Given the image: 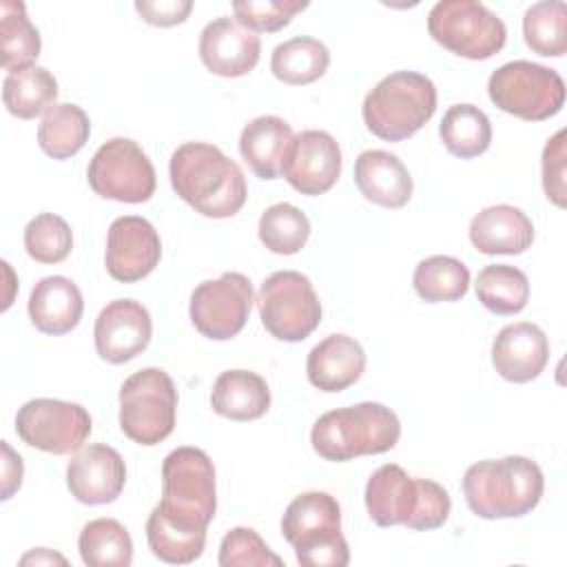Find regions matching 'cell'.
<instances>
[{"label": "cell", "mask_w": 567, "mask_h": 567, "mask_svg": "<svg viewBox=\"0 0 567 567\" xmlns=\"http://www.w3.org/2000/svg\"><path fill=\"white\" fill-rule=\"evenodd\" d=\"M168 175L177 197L204 217H233L248 197L244 171L215 144H182L171 155Z\"/></svg>", "instance_id": "cell-1"}, {"label": "cell", "mask_w": 567, "mask_h": 567, "mask_svg": "<svg viewBox=\"0 0 567 567\" xmlns=\"http://www.w3.org/2000/svg\"><path fill=\"white\" fill-rule=\"evenodd\" d=\"M365 507L379 527L405 525L430 532L447 520L452 501L436 481L412 478L401 465L385 463L368 478Z\"/></svg>", "instance_id": "cell-2"}, {"label": "cell", "mask_w": 567, "mask_h": 567, "mask_svg": "<svg viewBox=\"0 0 567 567\" xmlns=\"http://www.w3.org/2000/svg\"><path fill=\"white\" fill-rule=\"evenodd\" d=\"M543 492V470L527 456L478 461L463 476L467 507L489 520L529 514L540 503Z\"/></svg>", "instance_id": "cell-3"}, {"label": "cell", "mask_w": 567, "mask_h": 567, "mask_svg": "<svg viewBox=\"0 0 567 567\" xmlns=\"http://www.w3.org/2000/svg\"><path fill=\"white\" fill-rule=\"evenodd\" d=\"M399 416L383 403L363 401L321 414L310 432L312 450L332 463L383 454L399 443Z\"/></svg>", "instance_id": "cell-4"}, {"label": "cell", "mask_w": 567, "mask_h": 567, "mask_svg": "<svg viewBox=\"0 0 567 567\" xmlns=\"http://www.w3.org/2000/svg\"><path fill=\"white\" fill-rule=\"evenodd\" d=\"M155 509L190 532H206L217 509L215 467L199 447H177L162 463V501Z\"/></svg>", "instance_id": "cell-5"}, {"label": "cell", "mask_w": 567, "mask_h": 567, "mask_svg": "<svg viewBox=\"0 0 567 567\" xmlns=\"http://www.w3.org/2000/svg\"><path fill=\"white\" fill-rule=\"evenodd\" d=\"M436 111L434 82L416 71L385 75L363 100L368 131L385 142L412 137Z\"/></svg>", "instance_id": "cell-6"}, {"label": "cell", "mask_w": 567, "mask_h": 567, "mask_svg": "<svg viewBox=\"0 0 567 567\" xmlns=\"http://www.w3.org/2000/svg\"><path fill=\"white\" fill-rule=\"evenodd\" d=\"M281 534L303 567H346L348 540L341 534V507L328 492H303L290 501Z\"/></svg>", "instance_id": "cell-7"}, {"label": "cell", "mask_w": 567, "mask_h": 567, "mask_svg": "<svg viewBox=\"0 0 567 567\" xmlns=\"http://www.w3.org/2000/svg\"><path fill=\"white\" fill-rule=\"evenodd\" d=\"M177 390L159 368H142L120 388V427L140 445H157L175 430Z\"/></svg>", "instance_id": "cell-8"}, {"label": "cell", "mask_w": 567, "mask_h": 567, "mask_svg": "<svg viewBox=\"0 0 567 567\" xmlns=\"http://www.w3.org/2000/svg\"><path fill=\"white\" fill-rule=\"evenodd\" d=\"M427 31L443 49L467 58L487 60L505 47V22L476 0H441L427 13Z\"/></svg>", "instance_id": "cell-9"}, {"label": "cell", "mask_w": 567, "mask_h": 567, "mask_svg": "<svg viewBox=\"0 0 567 567\" xmlns=\"http://www.w3.org/2000/svg\"><path fill=\"white\" fill-rule=\"evenodd\" d=\"M487 93L501 111L527 122H543L565 104L563 78L554 69L529 60L498 66L487 80Z\"/></svg>", "instance_id": "cell-10"}, {"label": "cell", "mask_w": 567, "mask_h": 567, "mask_svg": "<svg viewBox=\"0 0 567 567\" xmlns=\"http://www.w3.org/2000/svg\"><path fill=\"white\" fill-rule=\"evenodd\" d=\"M264 328L279 341H303L321 321V301L310 279L297 270L268 275L257 295Z\"/></svg>", "instance_id": "cell-11"}, {"label": "cell", "mask_w": 567, "mask_h": 567, "mask_svg": "<svg viewBox=\"0 0 567 567\" xmlns=\"http://www.w3.org/2000/svg\"><path fill=\"white\" fill-rule=\"evenodd\" d=\"M86 179L95 195L124 204L148 202L155 193L153 162L128 137L104 142L89 162Z\"/></svg>", "instance_id": "cell-12"}, {"label": "cell", "mask_w": 567, "mask_h": 567, "mask_svg": "<svg viewBox=\"0 0 567 567\" xmlns=\"http://www.w3.org/2000/svg\"><path fill=\"white\" fill-rule=\"evenodd\" d=\"M255 301L246 275L228 270L217 279L202 281L190 295V321L206 339L226 341L241 332Z\"/></svg>", "instance_id": "cell-13"}, {"label": "cell", "mask_w": 567, "mask_h": 567, "mask_svg": "<svg viewBox=\"0 0 567 567\" xmlns=\"http://www.w3.org/2000/svg\"><path fill=\"white\" fill-rule=\"evenodd\" d=\"M18 436L49 454L78 452L91 434V416L80 403L31 399L16 414Z\"/></svg>", "instance_id": "cell-14"}, {"label": "cell", "mask_w": 567, "mask_h": 567, "mask_svg": "<svg viewBox=\"0 0 567 567\" xmlns=\"http://www.w3.org/2000/svg\"><path fill=\"white\" fill-rule=\"evenodd\" d=\"M162 257V241L153 224L137 215L117 217L109 226L104 264L106 272L122 284L148 277Z\"/></svg>", "instance_id": "cell-15"}, {"label": "cell", "mask_w": 567, "mask_h": 567, "mask_svg": "<svg viewBox=\"0 0 567 567\" xmlns=\"http://www.w3.org/2000/svg\"><path fill=\"white\" fill-rule=\"evenodd\" d=\"M341 175V148L326 131H301L295 135L286 164V182L301 195L328 193Z\"/></svg>", "instance_id": "cell-16"}, {"label": "cell", "mask_w": 567, "mask_h": 567, "mask_svg": "<svg viewBox=\"0 0 567 567\" xmlns=\"http://www.w3.org/2000/svg\"><path fill=\"white\" fill-rule=\"evenodd\" d=\"M151 315L135 299H115L106 303L93 328L97 354L115 365L142 354L151 343Z\"/></svg>", "instance_id": "cell-17"}, {"label": "cell", "mask_w": 567, "mask_h": 567, "mask_svg": "<svg viewBox=\"0 0 567 567\" xmlns=\"http://www.w3.org/2000/svg\"><path fill=\"white\" fill-rule=\"evenodd\" d=\"M126 483V465L117 450L104 443L80 447L66 465V485L84 505L117 501Z\"/></svg>", "instance_id": "cell-18"}, {"label": "cell", "mask_w": 567, "mask_h": 567, "mask_svg": "<svg viewBox=\"0 0 567 567\" xmlns=\"http://www.w3.org/2000/svg\"><path fill=\"white\" fill-rule=\"evenodd\" d=\"M259 53V35L239 24L235 18H215L199 33V58L204 66L215 75H246L257 66Z\"/></svg>", "instance_id": "cell-19"}, {"label": "cell", "mask_w": 567, "mask_h": 567, "mask_svg": "<svg viewBox=\"0 0 567 567\" xmlns=\"http://www.w3.org/2000/svg\"><path fill=\"white\" fill-rule=\"evenodd\" d=\"M547 361L549 341L536 323H509L494 337L492 363L505 381L527 383L545 370Z\"/></svg>", "instance_id": "cell-20"}, {"label": "cell", "mask_w": 567, "mask_h": 567, "mask_svg": "<svg viewBox=\"0 0 567 567\" xmlns=\"http://www.w3.org/2000/svg\"><path fill=\"white\" fill-rule=\"evenodd\" d=\"M365 370L361 343L348 334H328L308 354V381L321 392H341L357 383Z\"/></svg>", "instance_id": "cell-21"}, {"label": "cell", "mask_w": 567, "mask_h": 567, "mask_svg": "<svg viewBox=\"0 0 567 567\" xmlns=\"http://www.w3.org/2000/svg\"><path fill=\"white\" fill-rule=\"evenodd\" d=\"M354 184L359 193L383 208H401L412 197V177L405 164L388 151H363L354 162Z\"/></svg>", "instance_id": "cell-22"}, {"label": "cell", "mask_w": 567, "mask_h": 567, "mask_svg": "<svg viewBox=\"0 0 567 567\" xmlns=\"http://www.w3.org/2000/svg\"><path fill=\"white\" fill-rule=\"evenodd\" d=\"M470 241L483 255H520L534 241V224L516 206H487L474 215Z\"/></svg>", "instance_id": "cell-23"}, {"label": "cell", "mask_w": 567, "mask_h": 567, "mask_svg": "<svg viewBox=\"0 0 567 567\" xmlns=\"http://www.w3.org/2000/svg\"><path fill=\"white\" fill-rule=\"evenodd\" d=\"M292 140L295 133L286 120L277 115H261L241 128L239 153L257 177L277 179L284 175Z\"/></svg>", "instance_id": "cell-24"}, {"label": "cell", "mask_w": 567, "mask_h": 567, "mask_svg": "<svg viewBox=\"0 0 567 567\" xmlns=\"http://www.w3.org/2000/svg\"><path fill=\"white\" fill-rule=\"evenodd\" d=\"M80 288L62 275L40 279L29 297V319L44 334H66L82 319Z\"/></svg>", "instance_id": "cell-25"}, {"label": "cell", "mask_w": 567, "mask_h": 567, "mask_svg": "<svg viewBox=\"0 0 567 567\" xmlns=\"http://www.w3.org/2000/svg\"><path fill=\"white\" fill-rule=\"evenodd\" d=\"M210 405L224 419L255 421L268 412L270 390L257 372L226 370L213 383Z\"/></svg>", "instance_id": "cell-26"}, {"label": "cell", "mask_w": 567, "mask_h": 567, "mask_svg": "<svg viewBox=\"0 0 567 567\" xmlns=\"http://www.w3.org/2000/svg\"><path fill=\"white\" fill-rule=\"evenodd\" d=\"M58 97V82L44 66H27L7 73L2 82V102L7 111L20 120H33L47 113Z\"/></svg>", "instance_id": "cell-27"}, {"label": "cell", "mask_w": 567, "mask_h": 567, "mask_svg": "<svg viewBox=\"0 0 567 567\" xmlns=\"http://www.w3.org/2000/svg\"><path fill=\"white\" fill-rule=\"evenodd\" d=\"M330 64V51L323 42L297 35L272 49L270 71L277 80L292 86H303L319 80Z\"/></svg>", "instance_id": "cell-28"}, {"label": "cell", "mask_w": 567, "mask_h": 567, "mask_svg": "<svg viewBox=\"0 0 567 567\" xmlns=\"http://www.w3.org/2000/svg\"><path fill=\"white\" fill-rule=\"evenodd\" d=\"M445 148L461 159L483 155L492 144L489 117L474 104H454L445 111L439 126Z\"/></svg>", "instance_id": "cell-29"}, {"label": "cell", "mask_w": 567, "mask_h": 567, "mask_svg": "<svg viewBox=\"0 0 567 567\" xmlns=\"http://www.w3.org/2000/svg\"><path fill=\"white\" fill-rule=\"evenodd\" d=\"M89 133V115L78 104H53L38 126V144L49 157L69 159L86 144Z\"/></svg>", "instance_id": "cell-30"}, {"label": "cell", "mask_w": 567, "mask_h": 567, "mask_svg": "<svg viewBox=\"0 0 567 567\" xmlns=\"http://www.w3.org/2000/svg\"><path fill=\"white\" fill-rule=\"evenodd\" d=\"M40 33L27 16L24 2L2 0L0 2V53L4 71H20L33 66L40 55Z\"/></svg>", "instance_id": "cell-31"}, {"label": "cell", "mask_w": 567, "mask_h": 567, "mask_svg": "<svg viewBox=\"0 0 567 567\" xmlns=\"http://www.w3.org/2000/svg\"><path fill=\"white\" fill-rule=\"evenodd\" d=\"M82 563L89 567H128L133 563V540L115 518L89 520L78 538Z\"/></svg>", "instance_id": "cell-32"}, {"label": "cell", "mask_w": 567, "mask_h": 567, "mask_svg": "<svg viewBox=\"0 0 567 567\" xmlns=\"http://www.w3.org/2000/svg\"><path fill=\"white\" fill-rule=\"evenodd\" d=\"M476 297L494 315H516L529 301V279L516 266L492 264L476 277Z\"/></svg>", "instance_id": "cell-33"}, {"label": "cell", "mask_w": 567, "mask_h": 567, "mask_svg": "<svg viewBox=\"0 0 567 567\" xmlns=\"http://www.w3.org/2000/svg\"><path fill=\"white\" fill-rule=\"evenodd\" d=\"M412 286L427 303L458 301L470 288V270L456 257L434 255L419 261L412 275Z\"/></svg>", "instance_id": "cell-34"}, {"label": "cell", "mask_w": 567, "mask_h": 567, "mask_svg": "<svg viewBox=\"0 0 567 567\" xmlns=\"http://www.w3.org/2000/svg\"><path fill=\"white\" fill-rule=\"evenodd\" d=\"M525 44L545 58H560L567 51V4L563 0H543L523 16Z\"/></svg>", "instance_id": "cell-35"}, {"label": "cell", "mask_w": 567, "mask_h": 567, "mask_svg": "<svg viewBox=\"0 0 567 567\" xmlns=\"http://www.w3.org/2000/svg\"><path fill=\"white\" fill-rule=\"evenodd\" d=\"M259 241L275 255L299 252L310 237V219L288 202L268 206L259 217Z\"/></svg>", "instance_id": "cell-36"}, {"label": "cell", "mask_w": 567, "mask_h": 567, "mask_svg": "<svg viewBox=\"0 0 567 567\" xmlns=\"http://www.w3.org/2000/svg\"><path fill=\"white\" fill-rule=\"evenodd\" d=\"M146 540L159 560L171 565H188L202 556L206 532H190L173 525L153 507L146 518Z\"/></svg>", "instance_id": "cell-37"}, {"label": "cell", "mask_w": 567, "mask_h": 567, "mask_svg": "<svg viewBox=\"0 0 567 567\" xmlns=\"http://www.w3.org/2000/svg\"><path fill=\"white\" fill-rule=\"evenodd\" d=\"M24 248L40 264H60L73 248L71 226L53 213H40L24 226Z\"/></svg>", "instance_id": "cell-38"}, {"label": "cell", "mask_w": 567, "mask_h": 567, "mask_svg": "<svg viewBox=\"0 0 567 567\" xmlns=\"http://www.w3.org/2000/svg\"><path fill=\"white\" fill-rule=\"evenodd\" d=\"M221 567H264L284 565V560L270 551L264 538L252 527H233L219 545Z\"/></svg>", "instance_id": "cell-39"}, {"label": "cell", "mask_w": 567, "mask_h": 567, "mask_svg": "<svg viewBox=\"0 0 567 567\" xmlns=\"http://www.w3.org/2000/svg\"><path fill=\"white\" fill-rule=\"evenodd\" d=\"M308 2L301 0H235L233 11L239 24L250 31H279L284 29L295 13L303 11Z\"/></svg>", "instance_id": "cell-40"}, {"label": "cell", "mask_w": 567, "mask_h": 567, "mask_svg": "<svg viewBox=\"0 0 567 567\" xmlns=\"http://www.w3.org/2000/svg\"><path fill=\"white\" fill-rule=\"evenodd\" d=\"M543 188L547 199L565 206V128H560L543 148Z\"/></svg>", "instance_id": "cell-41"}, {"label": "cell", "mask_w": 567, "mask_h": 567, "mask_svg": "<svg viewBox=\"0 0 567 567\" xmlns=\"http://www.w3.org/2000/svg\"><path fill=\"white\" fill-rule=\"evenodd\" d=\"M135 11L153 27L182 24L193 11L190 0H137Z\"/></svg>", "instance_id": "cell-42"}, {"label": "cell", "mask_w": 567, "mask_h": 567, "mask_svg": "<svg viewBox=\"0 0 567 567\" xmlns=\"http://www.w3.org/2000/svg\"><path fill=\"white\" fill-rule=\"evenodd\" d=\"M24 465L20 454H16L7 441H2V501H9L13 492L22 485Z\"/></svg>", "instance_id": "cell-43"}, {"label": "cell", "mask_w": 567, "mask_h": 567, "mask_svg": "<svg viewBox=\"0 0 567 567\" xmlns=\"http://www.w3.org/2000/svg\"><path fill=\"white\" fill-rule=\"evenodd\" d=\"M22 565H29V563H60V565H64L66 560L62 558V556H58V554H51L49 549H35V551H31V554H27V556H22V560H20Z\"/></svg>", "instance_id": "cell-44"}]
</instances>
